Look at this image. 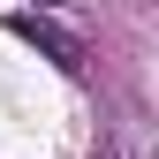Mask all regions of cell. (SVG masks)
<instances>
[{"label": "cell", "mask_w": 159, "mask_h": 159, "mask_svg": "<svg viewBox=\"0 0 159 159\" xmlns=\"http://www.w3.org/2000/svg\"><path fill=\"white\" fill-rule=\"evenodd\" d=\"M8 30L23 38V46H38L53 68H68V76H84V68H91L84 38H76V30H61V23H46V15H8Z\"/></svg>", "instance_id": "1"}]
</instances>
